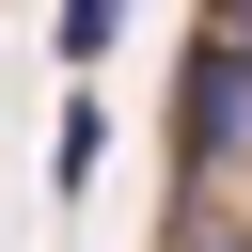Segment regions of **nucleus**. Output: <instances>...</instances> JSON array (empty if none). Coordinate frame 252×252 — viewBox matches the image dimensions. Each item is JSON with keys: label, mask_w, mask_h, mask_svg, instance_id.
Listing matches in <instances>:
<instances>
[{"label": "nucleus", "mask_w": 252, "mask_h": 252, "mask_svg": "<svg viewBox=\"0 0 252 252\" xmlns=\"http://www.w3.org/2000/svg\"><path fill=\"white\" fill-rule=\"evenodd\" d=\"M94 158H110V110H94V94H63V142H47V189L79 205V189H94Z\"/></svg>", "instance_id": "1"}, {"label": "nucleus", "mask_w": 252, "mask_h": 252, "mask_svg": "<svg viewBox=\"0 0 252 252\" xmlns=\"http://www.w3.org/2000/svg\"><path fill=\"white\" fill-rule=\"evenodd\" d=\"M110 32H126V0H63V63H110Z\"/></svg>", "instance_id": "2"}, {"label": "nucleus", "mask_w": 252, "mask_h": 252, "mask_svg": "<svg viewBox=\"0 0 252 252\" xmlns=\"http://www.w3.org/2000/svg\"><path fill=\"white\" fill-rule=\"evenodd\" d=\"M205 47H252V0H205Z\"/></svg>", "instance_id": "3"}]
</instances>
